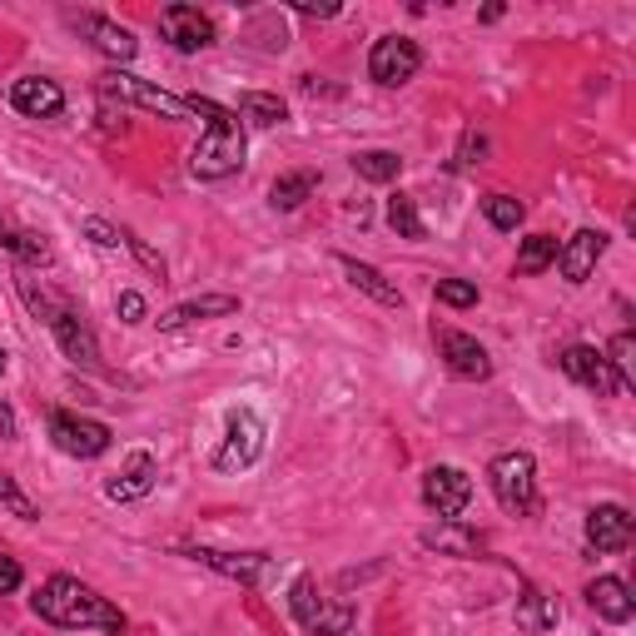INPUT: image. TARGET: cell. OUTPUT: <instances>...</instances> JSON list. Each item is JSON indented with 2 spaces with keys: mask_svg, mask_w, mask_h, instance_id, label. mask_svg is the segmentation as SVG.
<instances>
[{
  "mask_svg": "<svg viewBox=\"0 0 636 636\" xmlns=\"http://www.w3.org/2000/svg\"><path fill=\"white\" fill-rule=\"evenodd\" d=\"M10 105H16L26 120H56L66 110V90L56 80H40V76H26L10 85Z\"/></svg>",
  "mask_w": 636,
  "mask_h": 636,
  "instance_id": "e0dca14e",
  "label": "cell"
},
{
  "mask_svg": "<svg viewBox=\"0 0 636 636\" xmlns=\"http://www.w3.org/2000/svg\"><path fill=\"white\" fill-rule=\"evenodd\" d=\"M607 254V235L602 229H577L572 239H562L557 249V269L567 284H587L597 274V259Z\"/></svg>",
  "mask_w": 636,
  "mask_h": 636,
  "instance_id": "9a60e30c",
  "label": "cell"
},
{
  "mask_svg": "<svg viewBox=\"0 0 636 636\" xmlns=\"http://www.w3.org/2000/svg\"><path fill=\"white\" fill-rule=\"evenodd\" d=\"M115 309H120V318H125V324H145V318H150V304H145V299H140V294H135V289H125L120 299H115Z\"/></svg>",
  "mask_w": 636,
  "mask_h": 636,
  "instance_id": "d590c367",
  "label": "cell"
},
{
  "mask_svg": "<svg viewBox=\"0 0 636 636\" xmlns=\"http://www.w3.org/2000/svg\"><path fill=\"white\" fill-rule=\"evenodd\" d=\"M587 602L592 612H597L602 622H612V627H622V622H632V592L622 577H597L587 587Z\"/></svg>",
  "mask_w": 636,
  "mask_h": 636,
  "instance_id": "7402d4cb",
  "label": "cell"
},
{
  "mask_svg": "<svg viewBox=\"0 0 636 636\" xmlns=\"http://www.w3.org/2000/svg\"><path fill=\"white\" fill-rule=\"evenodd\" d=\"M318 189V175L314 169H294V175H279L274 179V189H269V205L274 209H299L304 199H309Z\"/></svg>",
  "mask_w": 636,
  "mask_h": 636,
  "instance_id": "d4e9b609",
  "label": "cell"
},
{
  "mask_svg": "<svg viewBox=\"0 0 636 636\" xmlns=\"http://www.w3.org/2000/svg\"><path fill=\"white\" fill-rule=\"evenodd\" d=\"M30 607H36L40 622H50V627H66V632H125V612L115 607L110 597H100L95 587H85L80 577H50L46 587L30 597Z\"/></svg>",
  "mask_w": 636,
  "mask_h": 636,
  "instance_id": "6da1fadb",
  "label": "cell"
},
{
  "mask_svg": "<svg viewBox=\"0 0 636 636\" xmlns=\"http://www.w3.org/2000/svg\"><path fill=\"white\" fill-rule=\"evenodd\" d=\"M0 503H6L16 517H26V523H36V517H40V507L30 503V497H26V487H20L10 473H0Z\"/></svg>",
  "mask_w": 636,
  "mask_h": 636,
  "instance_id": "1f68e13d",
  "label": "cell"
},
{
  "mask_svg": "<svg viewBox=\"0 0 636 636\" xmlns=\"http://www.w3.org/2000/svg\"><path fill=\"white\" fill-rule=\"evenodd\" d=\"M557 249H562V244H557L553 235L523 239V249H517V274H523V279H533V274L553 269V264H557Z\"/></svg>",
  "mask_w": 636,
  "mask_h": 636,
  "instance_id": "484cf974",
  "label": "cell"
},
{
  "mask_svg": "<svg viewBox=\"0 0 636 636\" xmlns=\"http://www.w3.org/2000/svg\"><path fill=\"white\" fill-rule=\"evenodd\" d=\"M155 477H159V468H155L150 453H135L130 468L115 473L110 483H105V497H110V503H140V497L155 487Z\"/></svg>",
  "mask_w": 636,
  "mask_h": 636,
  "instance_id": "ffe728a7",
  "label": "cell"
},
{
  "mask_svg": "<svg viewBox=\"0 0 636 636\" xmlns=\"http://www.w3.org/2000/svg\"><path fill=\"white\" fill-rule=\"evenodd\" d=\"M85 235L100 244V249H115V244H125V239H120V229H110L105 219H85Z\"/></svg>",
  "mask_w": 636,
  "mask_h": 636,
  "instance_id": "8d00e7d4",
  "label": "cell"
},
{
  "mask_svg": "<svg viewBox=\"0 0 636 636\" xmlns=\"http://www.w3.org/2000/svg\"><path fill=\"white\" fill-rule=\"evenodd\" d=\"M418 66H423V50H418V40H408V36H384L368 50V76L384 85V90L408 85L418 76Z\"/></svg>",
  "mask_w": 636,
  "mask_h": 636,
  "instance_id": "8992f818",
  "label": "cell"
},
{
  "mask_svg": "<svg viewBox=\"0 0 636 636\" xmlns=\"http://www.w3.org/2000/svg\"><path fill=\"white\" fill-rule=\"evenodd\" d=\"M239 314V294H205V299H185L175 309L159 314V328H189V324H205V318H229Z\"/></svg>",
  "mask_w": 636,
  "mask_h": 636,
  "instance_id": "ac0fdd59",
  "label": "cell"
},
{
  "mask_svg": "<svg viewBox=\"0 0 636 636\" xmlns=\"http://www.w3.org/2000/svg\"><path fill=\"white\" fill-rule=\"evenodd\" d=\"M423 547H438V553H453V557H477V547H483V537L468 533L463 523H438L423 533Z\"/></svg>",
  "mask_w": 636,
  "mask_h": 636,
  "instance_id": "603a6c76",
  "label": "cell"
},
{
  "mask_svg": "<svg viewBox=\"0 0 636 636\" xmlns=\"http://www.w3.org/2000/svg\"><path fill=\"white\" fill-rule=\"evenodd\" d=\"M338 269H344L348 284H354L358 294H368L374 304H384V309H403V289H398V284H388L374 264H358L354 254H338Z\"/></svg>",
  "mask_w": 636,
  "mask_h": 636,
  "instance_id": "d6986e66",
  "label": "cell"
},
{
  "mask_svg": "<svg viewBox=\"0 0 636 636\" xmlns=\"http://www.w3.org/2000/svg\"><path fill=\"white\" fill-rule=\"evenodd\" d=\"M483 215H487V225H493V229L513 235V229L527 219V205H523V199H513V195H487L483 199Z\"/></svg>",
  "mask_w": 636,
  "mask_h": 636,
  "instance_id": "f1b7e54d",
  "label": "cell"
},
{
  "mask_svg": "<svg viewBox=\"0 0 636 636\" xmlns=\"http://www.w3.org/2000/svg\"><path fill=\"white\" fill-rule=\"evenodd\" d=\"M120 239H125V244H130V254H135V259H140V264H145V269H150V274H155V279H165V259H159V254L150 249V244H145L140 235H130V229H120Z\"/></svg>",
  "mask_w": 636,
  "mask_h": 636,
  "instance_id": "836d02e7",
  "label": "cell"
},
{
  "mask_svg": "<svg viewBox=\"0 0 636 636\" xmlns=\"http://www.w3.org/2000/svg\"><path fill=\"white\" fill-rule=\"evenodd\" d=\"M388 225L398 229V239H423V235H428V229H423V219H418V205H413L408 195L388 199Z\"/></svg>",
  "mask_w": 636,
  "mask_h": 636,
  "instance_id": "f546056e",
  "label": "cell"
},
{
  "mask_svg": "<svg viewBox=\"0 0 636 636\" xmlns=\"http://www.w3.org/2000/svg\"><path fill=\"white\" fill-rule=\"evenodd\" d=\"M483 155H487V140L483 135H468V140H463V165H477Z\"/></svg>",
  "mask_w": 636,
  "mask_h": 636,
  "instance_id": "f35d334b",
  "label": "cell"
},
{
  "mask_svg": "<svg viewBox=\"0 0 636 636\" xmlns=\"http://www.w3.org/2000/svg\"><path fill=\"white\" fill-rule=\"evenodd\" d=\"M249 140H244V125H209L205 140L189 150V175L195 179H229L235 169H244Z\"/></svg>",
  "mask_w": 636,
  "mask_h": 636,
  "instance_id": "3957f363",
  "label": "cell"
},
{
  "mask_svg": "<svg viewBox=\"0 0 636 636\" xmlns=\"http://www.w3.org/2000/svg\"><path fill=\"white\" fill-rule=\"evenodd\" d=\"M159 36H165L175 50L195 56V50L215 46V20H209L199 6H165L159 10Z\"/></svg>",
  "mask_w": 636,
  "mask_h": 636,
  "instance_id": "30bf717a",
  "label": "cell"
},
{
  "mask_svg": "<svg viewBox=\"0 0 636 636\" xmlns=\"http://www.w3.org/2000/svg\"><path fill=\"white\" fill-rule=\"evenodd\" d=\"M289 612H294V622H299V627L309 632V636H348V632H354V607L318 597L314 577H294V587H289Z\"/></svg>",
  "mask_w": 636,
  "mask_h": 636,
  "instance_id": "277c9868",
  "label": "cell"
},
{
  "mask_svg": "<svg viewBox=\"0 0 636 636\" xmlns=\"http://www.w3.org/2000/svg\"><path fill=\"white\" fill-rule=\"evenodd\" d=\"M294 10H299V16H338V6H334V0H324V6H314V0H299V6H294Z\"/></svg>",
  "mask_w": 636,
  "mask_h": 636,
  "instance_id": "ab89813d",
  "label": "cell"
},
{
  "mask_svg": "<svg viewBox=\"0 0 636 636\" xmlns=\"http://www.w3.org/2000/svg\"><path fill=\"white\" fill-rule=\"evenodd\" d=\"M189 115H205V120L209 125H235L239 120V115L235 110H225V105H215V100H205V95H189Z\"/></svg>",
  "mask_w": 636,
  "mask_h": 636,
  "instance_id": "e575fe53",
  "label": "cell"
},
{
  "mask_svg": "<svg viewBox=\"0 0 636 636\" xmlns=\"http://www.w3.org/2000/svg\"><path fill=\"white\" fill-rule=\"evenodd\" d=\"M487 483H493V497L507 507V513L527 517L543 507V497H537V463L533 453H497L493 463H487Z\"/></svg>",
  "mask_w": 636,
  "mask_h": 636,
  "instance_id": "7a4b0ae2",
  "label": "cell"
},
{
  "mask_svg": "<svg viewBox=\"0 0 636 636\" xmlns=\"http://www.w3.org/2000/svg\"><path fill=\"white\" fill-rule=\"evenodd\" d=\"M50 334H56V344H60V354L70 358V364H80V368H100V344H95V334H90V324L70 309V304H60L56 314H50Z\"/></svg>",
  "mask_w": 636,
  "mask_h": 636,
  "instance_id": "4fadbf2b",
  "label": "cell"
},
{
  "mask_svg": "<svg viewBox=\"0 0 636 636\" xmlns=\"http://www.w3.org/2000/svg\"><path fill=\"white\" fill-rule=\"evenodd\" d=\"M438 304H448V309H473L477 304V284H468V279H438Z\"/></svg>",
  "mask_w": 636,
  "mask_h": 636,
  "instance_id": "d6a6232c",
  "label": "cell"
},
{
  "mask_svg": "<svg viewBox=\"0 0 636 636\" xmlns=\"http://www.w3.org/2000/svg\"><path fill=\"white\" fill-rule=\"evenodd\" d=\"M6 368H10V354H6V348H0V378H6Z\"/></svg>",
  "mask_w": 636,
  "mask_h": 636,
  "instance_id": "b9f144b4",
  "label": "cell"
},
{
  "mask_svg": "<svg viewBox=\"0 0 636 636\" xmlns=\"http://www.w3.org/2000/svg\"><path fill=\"white\" fill-rule=\"evenodd\" d=\"M632 354H636V338H632V334H617V338H612V348H607V364H612V374H617V384H622V388H636Z\"/></svg>",
  "mask_w": 636,
  "mask_h": 636,
  "instance_id": "4dcf8cb0",
  "label": "cell"
},
{
  "mask_svg": "<svg viewBox=\"0 0 636 636\" xmlns=\"http://www.w3.org/2000/svg\"><path fill=\"white\" fill-rule=\"evenodd\" d=\"M264 453V423L254 413H235L229 418V433H225V448L215 453V468L219 473H244L254 468Z\"/></svg>",
  "mask_w": 636,
  "mask_h": 636,
  "instance_id": "8fae6325",
  "label": "cell"
},
{
  "mask_svg": "<svg viewBox=\"0 0 636 636\" xmlns=\"http://www.w3.org/2000/svg\"><path fill=\"white\" fill-rule=\"evenodd\" d=\"M50 438H56V448L70 453V458H100V453H110V438H115V433L105 428V423H95V418H76V413H50Z\"/></svg>",
  "mask_w": 636,
  "mask_h": 636,
  "instance_id": "ba28073f",
  "label": "cell"
},
{
  "mask_svg": "<svg viewBox=\"0 0 636 636\" xmlns=\"http://www.w3.org/2000/svg\"><path fill=\"white\" fill-rule=\"evenodd\" d=\"M557 364H562V374L577 378V384L592 388L597 398H617L622 394V384H617V374H612V364H607V354H602V348L572 344V348H562Z\"/></svg>",
  "mask_w": 636,
  "mask_h": 636,
  "instance_id": "9c48e42d",
  "label": "cell"
},
{
  "mask_svg": "<svg viewBox=\"0 0 636 636\" xmlns=\"http://www.w3.org/2000/svg\"><path fill=\"white\" fill-rule=\"evenodd\" d=\"M95 90L105 95V100H120V105H140V110L159 115V120H189V105L179 100V95L159 90V85L130 76V70H105L100 80H95Z\"/></svg>",
  "mask_w": 636,
  "mask_h": 636,
  "instance_id": "5b68a950",
  "label": "cell"
},
{
  "mask_svg": "<svg viewBox=\"0 0 636 636\" xmlns=\"http://www.w3.org/2000/svg\"><path fill=\"white\" fill-rule=\"evenodd\" d=\"M20 582H26V572H20V562L0 553V597H6V592H16Z\"/></svg>",
  "mask_w": 636,
  "mask_h": 636,
  "instance_id": "74e56055",
  "label": "cell"
},
{
  "mask_svg": "<svg viewBox=\"0 0 636 636\" xmlns=\"http://www.w3.org/2000/svg\"><path fill=\"white\" fill-rule=\"evenodd\" d=\"M185 557L205 562L209 572H219V577H235L244 587H264V582H274V557L264 553H219V547H189Z\"/></svg>",
  "mask_w": 636,
  "mask_h": 636,
  "instance_id": "7c38bea8",
  "label": "cell"
},
{
  "mask_svg": "<svg viewBox=\"0 0 636 636\" xmlns=\"http://www.w3.org/2000/svg\"><path fill=\"white\" fill-rule=\"evenodd\" d=\"M239 115H244L249 125H264V130H274V125L289 120V105H284L279 95H269V90H244V95H239Z\"/></svg>",
  "mask_w": 636,
  "mask_h": 636,
  "instance_id": "cb8c5ba5",
  "label": "cell"
},
{
  "mask_svg": "<svg viewBox=\"0 0 636 636\" xmlns=\"http://www.w3.org/2000/svg\"><path fill=\"white\" fill-rule=\"evenodd\" d=\"M423 503H428L443 523H458L473 503V477L463 468H448V463H443V468H428L423 473Z\"/></svg>",
  "mask_w": 636,
  "mask_h": 636,
  "instance_id": "52a82bcc",
  "label": "cell"
},
{
  "mask_svg": "<svg viewBox=\"0 0 636 636\" xmlns=\"http://www.w3.org/2000/svg\"><path fill=\"white\" fill-rule=\"evenodd\" d=\"M0 438H20L16 413H10V403H6V398H0Z\"/></svg>",
  "mask_w": 636,
  "mask_h": 636,
  "instance_id": "60d3db41",
  "label": "cell"
},
{
  "mask_svg": "<svg viewBox=\"0 0 636 636\" xmlns=\"http://www.w3.org/2000/svg\"><path fill=\"white\" fill-rule=\"evenodd\" d=\"M85 36H90V46L100 50L105 60H115V66L135 60V50H140V40H135L130 30L115 26V20H105V16H85Z\"/></svg>",
  "mask_w": 636,
  "mask_h": 636,
  "instance_id": "44dd1931",
  "label": "cell"
},
{
  "mask_svg": "<svg viewBox=\"0 0 636 636\" xmlns=\"http://www.w3.org/2000/svg\"><path fill=\"white\" fill-rule=\"evenodd\" d=\"M403 159L394 150H358L354 155V175L368 179V185H388V179H398Z\"/></svg>",
  "mask_w": 636,
  "mask_h": 636,
  "instance_id": "4316f807",
  "label": "cell"
},
{
  "mask_svg": "<svg viewBox=\"0 0 636 636\" xmlns=\"http://www.w3.org/2000/svg\"><path fill=\"white\" fill-rule=\"evenodd\" d=\"M433 334H438V354L448 358V368L458 378H473V384L493 378V358L473 334H458V328H433Z\"/></svg>",
  "mask_w": 636,
  "mask_h": 636,
  "instance_id": "5bb4252c",
  "label": "cell"
},
{
  "mask_svg": "<svg viewBox=\"0 0 636 636\" xmlns=\"http://www.w3.org/2000/svg\"><path fill=\"white\" fill-rule=\"evenodd\" d=\"M587 543L597 553H622L632 547V513L622 503H597L587 513Z\"/></svg>",
  "mask_w": 636,
  "mask_h": 636,
  "instance_id": "2e32d148",
  "label": "cell"
},
{
  "mask_svg": "<svg viewBox=\"0 0 636 636\" xmlns=\"http://www.w3.org/2000/svg\"><path fill=\"white\" fill-rule=\"evenodd\" d=\"M0 244H6L10 254H16L20 264H50V244L40 235H30V229H10L0 225Z\"/></svg>",
  "mask_w": 636,
  "mask_h": 636,
  "instance_id": "83f0119b",
  "label": "cell"
}]
</instances>
